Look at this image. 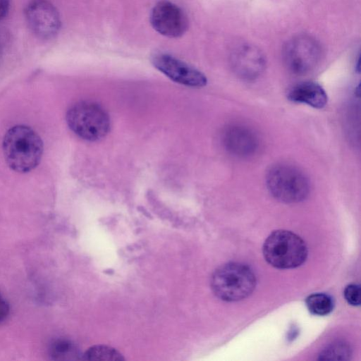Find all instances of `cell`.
Returning a JSON list of instances; mask_svg holds the SVG:
<instances>
[{
	"label": "cell",
	"mask_w": 361,
	"mask_h": 361,
	"mask_svg": "<svg viewBox=\"0 0 361 361\" xmlns=\"http://www.w3.org/2000/svg\"><path fill=\"white\" fill-rule=\"evenodd\" d=\"M49 356L54 360H72L80 359V353L77 347L66 339L54 341L49 348Z\"/></svg>",
	"instance_id": "cell-13"
},
{
	"label": "cell",
	"mask_w": 361,
	"mask_h": 361,
	"mask_svg": "<svg viewBox=\"0 0 361 361\" xmlns=\"http://www.w3.org/2000/svg\"><path fill=\"white\" fill-rule=\"evenodd\" d=\"M2 149L8 166L18 173H27L40 162L43 142L39 135L30 127L16 125L5 134Z\"/></svg>",
	"instance_id": "cell-1"
},
{
	"label": "cell",
	"mask_w": 361,
	"mask_h": 361,
	"mask_svg": "<svg viewBox=\"0 0 361 361\" xmlns=\"http://www.w3.org/2000/svg\"><path fill=\"white\" fill-rule=\"evenodd\" d=\"M266 183L270 194L284 203L301 202L310 192V183L303 172L286 164L272 166L267 172Z\"/></svg>",
	"instance_id": "cell-4"
},
{
	"label": "cell",
	"mask_w": 361,
	"mask_h": 361,
	"mask_svg": "<svg viewBox=\"0 0 361 361\" xmlns=\"http://www.w3.org/2000/svg\"><path fill=\"white\" fill-rule=\"evenodd\" d=\"M256 277L247 265L229 262L218 267L212 274L211 287L219 299L234 302L249 296L255 290Z\"/></svg>",
	"instance_id": "cell-2"
},
{
	"label": "cell",
	"mask_w": 361,
	"mask_h": 361,
	"mask_svg": "<svg viewBox=\"0 0 361 361\" xmlns=\"http://www.w3.org/2000/svg\"><path fill=\"white\" fill-rule=\"evenodd\" d=\"M344 297L351 305L357 306L360 304V287L357 284H350L344 290Z\"/></svg>",
	"instance_id": "cell-17"
},
{
	"label": "cell",
	"mask_w": 361,
	"mask_h": 361,
	"mask_svg": "<svg viewBox=\"0 0 361 361\" xmlns=\"http://www.w3.org/2000/svg\"><path fill=\"white\" fill-rule=\"evenodd\" d=\"M25 13L30 29L37 37L50 39L58 33L61 27L60 16L49 1H31Z\"/></svg>",
	"instance_id": "cell-7"
},
{
	"label": "cell",
	"mask_w": 361,
	"mask_h": 361,
	"mask_svg": "<svg viewBox=\"0 0 361 361\" xmlns=\"http://www.w3.org/2000/svg\"><path fill=\"white\" fill-rule=\"evenodd\" d=\"M350 354V349L345 344L336 343L324 350L319 356L321 360H345Z\"/></svg>",
	"instance_id": "cell-16"
},
{
	"label": "cell",
	"mask_w": 361,
	"mask_h": 361,
	"mask_svg": "<svg viewBox=\"0 0 361 361\" xmlns=\"http://www.w3.org/2000/svg\"><path fill=\"white\" fill-rule=\"evenodd\" d=\"M150 22L159 34L170 38L181 37L188 27V20L183 10L169 1H161L152 8Z\"/></svg>",
	"instance_id": "cell-8"
},
{
	"label": "cell",
	"mask_w": 361,
	"mask_h": 361,
	"mask_svg": "<svg viewBox=\"0 0 361 361\" xmlns=\"http://www.w3.org/2000/svg\"><path fill=\"white\" fill-rule=\"evenodd\" d=\"M266 261L278 269H293L300 266L307 256L304 240L298 235L286 230L272 232L263 245Z\"/></svg>",
	"instance_id": "cell-3"
},
{
	"label": "cell",
	"mask_w": 361,
	"mask_h": 361,
	"mask_svg": "<svg viewBox=\"0 0 361 361\" xmlns=\"http://www.w3.org/2000/svg\"><path fill=\"white\" fill-rule=\"evenodd\" d=\"M305 302L310 312L314 315H326L334 309L332 298L325 293L312 294L306 298Z\"/></svg>",
	"instance_id": "cell-14"
},
{
	"label": "cell",
	"mask_w": 361,
	"mask_h": 361,
	"mask_svg": "<svg viewBox=\"0 0 361 361\" xmlns=\"http://www.w3.org/2000/svg\"><path fill=\"white\" fill-rule=\"evenodd\" d=\"M222 141L228 152L240 157L252 155L259 146L255 133L241 124H231L226 127L222 134Z\"/></svg>",
	"instance_id": "cell-10"
},
{
	"label": "cell",
	"mask_w": 361,
	"mask_h": 361,
	"mask_svg": "<svg viewBox=\"0 0 361 361\" xmlns=\"http://www.w3.org/2000/svg\"><path fill=\"white\" fill-rule=\"evenodd\" d=\"M66 122L70 129L80 137L95 141L104 137L109 130L110 119L98 104L79 102L68 110Z\"/></svg>",
	"instance_id": "cell-5"
},
{
	"label": "cell",
	"mask_w": 361,
	"mask_h": 361,
	"mask_svg": "<svg viewBox=\"0 0 361 361\" xmlns=\"http://www.w3.org/2000/svg\"><path fill=\"white\" fill-rule=\"evenodd\" d=\"M283 57L286 66L291 72L304 74L317 66L321 57V49L312 37L298 36L287 43Z\"/></svg>",
	"instance_id": "cell-6"
},
{
	"label": "cell",
	"mask_w": 361,
	"mask_h": 361,
	"mask_svg": "<svg viewBox=\"0 0 361 361\" xmlns=\"http://www.w3.org/2000/svg\"><path fill=\"white\" fill-rule=\"evenodd\" d=\"M152 63L159 71L176 82L193 87H204L207 84V78L202 72L173 56L156 54Z\"/></svg>",
	"instance_id": "cell-9"
},
{
	"label": "cell",
	"mask_w": 361,
	"mask_h": 361,
	"mask_svg": "<svg viewBox=\"0 0 361 361\" xmlns=\"http://www.w3.org/2000/svg\"><path fill=\"white\" fill-rule=\"evenodd\" d=\"M288 99L292 102L307 104L315 109H322L328 100L327 94L318 83L307 81L298 83L288 91Z\"/></svg>",
	"instance_id": "cell-12"
},
{
	"label": "cell",
	"mask_w": 361,
	"mask_h": 361,
	"mask_svg": "<svg viewBox=\"0 0 361 361\" xmlns=\"http://www.w3.org/2000/svg\"><path fill=\"white\" fill-rule=\"evenodd\" d=\"M83 359L90 361H121L123 355L116 349L106 345H94L86 350Z\"/></svg>",
	"instance_id": "cell-15"
},
{
	"label": "cell",
	"mask_w": 361,
	"mask_h": 361,
	"mask_svg": "<svg viewBox=\"0 0 361 361\" xmlns=\"http://www.w3.org/2000/svg\"><path fill=\"white\" fill-rule=\"evenodd\" d=\"M9 8V0H0V20L6 16Z\"/></svg>",
	"instance_id": "cell-19"
},
{
	"label": "cell",
	"mask_w": 361,
	"mask_h": 361,
	"mask_svg": "<svg viewBox=\"0 0 361 361\" xmlns=\"http://www.w3.org/2000/svg\"><path fill=\"white\" fill-rule=\"evenodd\" d=\"M9 305L0 293V323L4 322L9 314Z\"/></svg>",
	"instance_id": "cell-18"
},
{
	"label": "cell",
	"mask_w": 361,
	"mask_h": 361,
	"mask_svg": "<svg viewBox=\"0 0 361 361\" xmlns=\"http://www.w3.org/2000/svg\"><path fill=\"white\" fill-rule=\"evenodd\" d=\"M266 61L257 48L243 45L236 49L231 56V66L235 73L245 80H255L265 68Z\"/></svg>",
	"instance_id": "cell-11"
}]
</instances>
